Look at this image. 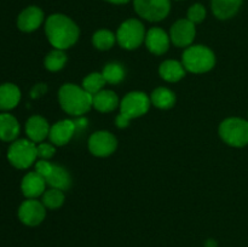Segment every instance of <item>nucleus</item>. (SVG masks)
I'll list each match as a JSON object with an SVG mask.
<instances>
[{
    "mask_svg": "<svg viewBox=\"0 0 248 247\" xmlns=\"http://www.w3.org/2000/svg\"><path fill=\"white\" fill-rule=\"evenodd\" d=\"M136 12L149 22H159L166 18L171 9L170 0H135Z\"/></svg>",
    "mask_w": 248,
    "mask_h": 247,
    "instance_id": "nucleus-8",
    "label": "nucleus"
},
{
    "mask_svg": "<svg viewBox=\"0 0 248 247\" xmlns=\"http://www.w3.org/2000/svg\"><path fill=\"white\" fill-rule=\"evenodd\" d=\"M36 150H38V156L43 160H48L55 155V147L50 143H40L36 147Z\"/></svg>",
    "mask_w": 248,
    "mask_h": 247,
    "instance_id": "nucleus-31",
    "label": "nucleus"
},
{
    "mask_svg": "<svg viewBox=\"0 0 248 247\" xmlns=\"http://www.w3.org/2000/svg\"><path fill=\"white\" fill-rule=\"evenodd\" d=\"M219 136L228 145L241 148L248 144V121L241 118H228L220 124Z\"/></svg>",
    "mask_w": 248,
    "mask_h": 247,
    "instance_id": "nucleus-5",
    "label": "nucleus"
},
{
    "mask_svg": "<svg viewBox=\"0 0 248 247\" xmlns=\"http://www.w3.org/2000/svg\"><path fill=\"white\" fill-rule=\"evenodd\" d=\"M50 125L40 115H34L28 119L26 124V133L29 139L34 143L43 142L50 135Z\"/></svg>",
    "mask_w": 248,
    "mask_h": 247,
    "instance_id": "nucleus-16",
    "label": "nucleus"
},
{
    "mask_svg": "<svg viewBox=\"0 0 248 247\" xmlns=\"http://www.w3.org/2000/svg\"><path fill=\"white\" fill-rule=\"evenodd\" d=\"M52 169L53 164L48 162L47 160L41 159L35 164V172H38V173L40 174L41 177H44L45 179L50 176V173L52 172Z\"/></svg>",
    "mask_w": 248,
    "mask_h": 247,
    "instance_id": "nucleus-30",
    "label": "nucleus"
},
{
    "mask_svg": "<svg viewBox=\"0 0 248 247\" xmlns=\"http://www.w3.org/2000/svg\"><path fill=\"white\" fill-rule=\"evenodd\" d=\"M206 247H217V242L212 239L207 240V242H206Z\"/></svg>",
    "mask_w": 248,
    "mask_h": 247,
    "instance_id": "nucleus-34",
    "label": "nucleus"
},
{
    "mask_svg": "<svg viewBox=\"0 0 248 247\" xmlns=\"http://www.w3.org/2000/svg\"><path fill=\"white\" fill-rule=\"evenodd\" d=\"M45 33L53 47L65 50L77 43L80 31L79 27L69 17L55 14L46 19Z\"/></svg>",
    "mask_w": 248,
    "mask_h": 247,
    "instance_id": "nucleus-1",
    "label": "nucleus"
},
{
    "mask_svg": "<svg viewBox=\"0 0 248 247\" xmlns=\"http://www.w3.org/2000/svg\"><path fill=\"white\" fill-rule=\"evenodd\" d=\"M206 9L201 4H194L193 6L189 7L188 10V19L193 22L194 24L200 23L205 19Z\"/></svg>",
    "mask_w": 248,
    "mask_h": 247,
    "instance_id": "nucleus-29",
    "label": "nucleus"
},
{
    "mask_svg": "<svg viewBox=\"0 0 248 247\" xmlns=\"http://www.w3.org/2000/svg\"><path fill=\"white\" fill-rule=\"evenodd\" d=\"M106 1L111 2V4H126V2H128L130 0H106Z\"/></svg>",
    "mask_w": 248,
    "mask_h": 247,
    "instance_id": "nucleus-33",
    "label": "nucleus"
},
{
    "mask_svg": "<svg viewBox=\"0 0 248 247\" xmlns=\"http://www.w3.org/2000/svg\"><path fill=\"white\" fill-rule=\"evenodd\" d=\"M119 45L126 50H135L145 40V31L142 22L131 18L121 23L116 33Z\"/></svg>",
    "mask_w": 248,
    "mask_h": 247,
    "instance_id": "nucleus-7",
    "label": "nucleus"
},
{
    "mask_svg": "<svg viewBox=\"0 0 248 247\" xmlns=\"http://www.w3.org/2000/svg\"><path fill=\"white\" fill-rule=\"evenodd\" d=\"M46 181L38 172H29L22 179V193L28 199H36L45 193Z\"/></svg>",
    "mask_w": 248,
    "mask_h": 247,
    "instance_id": "nucleus-15",
    "label": "nucleus"
},
{
    "mask_svg": "<svg viewBox=\"0 0 248 247\" xmlns=\"http://www.w3.org/2000/svg\"><path fill=\"white\" fill-rule=\"evenodd\" d=\"M116 36L108 29H101L92 36V44L98 50H109L115 44Z\"/></svg>",
    "mask_w": 248,
    "mask_h": 247,
    "instance_id": "nucleus-25",
    "label": "nucleus"
},
{
    "mask_svg": "<svg viewBox=\"0 0 248 247\" xmlns=\"http://www.w3.org/2000/svg\"><path fill=\"white\" fill-rule=\"evenodd\" d=\"M186 68L183 63L174 60H167L161 63L159 68L160 77L169 82H177L186 75Z\"/></svg>",
    "mask_w": 248,
    "mask_h": 247,
    "instance_id": "nucleus-17",
    "label": "nucleus"
},
{
    "mask_svg": "<svg viewBox=\"0 0 248 247\" xmlns=\"http://www.w3.org/2000/svg\"><path fill=\"white\" fill-rule=\"evenodd\" d=\"M106 79L103 77L102 73H91L82 80V89L90 94L94 96L103 90L106 85Z\"/></svg>",
    "mask_w": 248,
    "mask_h": 247,
    "instance_id": "nucleus-24",
    "label": "nucleus"
},
{
    "mask_svg": "<svg viewBox=\"0 0 248 247\" xmlns=\"http://www.w3.org/2000/svg\"><path fill=\"white\" fill-rule=\"evenodd\" d=\"M186 70L195 74L210 72L216 64V56L212 50L202 45L189 46L182 57Z\"/></svg>",
    "mask_w": 248,
    "mask_h": 247,
    "instance_id": "nucleus-4",
    "label": "nucleus"
},
{
    "mask_svg": "<svg viewBox=\"0 0 248 247\" xmlns=\"http://www.w3.org/2000/svg\"><path fill=\"white\" fill-rule=\"evenodd\" d=\"M150 102L156 108L170 109L176 103V96L171 90L166 89V87H157L153 91L152 96H150Z\"/></svg>",
    "mask_w": 248,
    "mask_h": 247,
    "instance_id": "nucleus-23",
    "label": "nucleus"
},
{
    "mask_svg": "<svg viewBox=\"0 0 248 247\" xmlns=\"http://www.w3.org/2000/svg\"><path fill=\"white\" fill-rule=\"evenodd\" d=\"M44 206L51 210H56V208H60L61 206L64 202V194L60 189L52 188L50 190H46L43 194V201Z\"/></svg>",
    "mask_w": 248,
    "mask_h": 247,
    "instance_id": "nucleus-28",
    "label": "nucleus"
},
{
    "mask_svg": "<svg viewBox=\"0 0 248 247\" xmlns=\"http://www.w3.org/2000/svg\"><path fill=\"white\" fill-rule=\"evenodd\" d=\"M242 0H212V11L219 19H228L237 14Z\"/></svg>",
    "mask_w": 248,
    "mask_h": 247,
    "instance_id": "nucleus-19",
    "label": "nucleus"
},
{
    "mask_svg": "<svg viewBox=\"0 0 248 247\" xmlns=\"http://www.w3.org/2000/svg\"><path fill=\"white\" fill-rule=\"evenodd\" d=\"M118 147V140L113 133L108 131H98L91 135L89 139V149L93 155L99 157L109 156Z\"/></svg>",
    "mask_w": 248,
    "mask_h": 247,
    "instance_id": "nucleus-9",
    "label": "nucleus"
},
{
    "mask_svg": "<svg viewBox=\"0 0 248 247\" xmlns=\"http://www.w3.org/2000/svg\"><path fill=\"white\" fill-rule=\"evenodd\" d=\"M58 101L65 113L74 116L84 115L93 107V96L74 84H64L61 87Z\"/></svg>",
    "mask_w": 248,
    "mask_h": 247,
    "instance_id": "nucleus-2",
    "label": "nucleus"
},
{
    "mask_svg": "<svg viewBox=\"0 0 248 247\" xmlns=\"http://www.w3.org/2000/svg\"><path fill=\"white\" fill-rule=\"evenodd\" d=\"M196 35L195 24L188 18L178 19L170 31V39L178 47H189Z\"/></svg>",
    "mask_w": 248,
    "mask_h": 247,
    "instance_id": "nucleus-11",
    "label": "nucleus"
},
{
    "mask_svg": "<svg viewBox=\"0 0 248 247\" xmlns=\"http://www.w3.org/2000/svg\"><path fill=\"white\" fill-rule=\"evenodd\" d=\"M102 75L109 84H119L125 77V69L119 63H108L104 67Z\"/></svg>",
    "mask_w": 248,
    "mask_h": 247,
    "instance_id": "nucleus-27",
    "label": "nucleus"
},
{
    "mask_svg": "<svg viewBox=\"0 0 248 247\" xmlns=\"http://www.w3.org/2000/svg\"><path fill=\"white\" fill-rule=\"evenodd\" d=\"M45 206L43 202L38 201L36 199H28L23 201L18 210V217L23 224L29 227L39 225L44 220L46 216Z\"/></svg>",
    "mask_w": 248,
    "mask_h": 247,
    "instance_id": "nucleus-10",
    "label": "nucleus"
},
{
    "mask_svg": "<svg viewBox=\"0 0 248 247\" xmlns=\"http://www.w3.org/2000/svg\"><path fill=\"white\" fill-rule=\"evenodd\" d=\"M75 130H77L75 121L65 119V120H61L51 126L48 137H50L52 144L61 147V145L67 144L72 139V137L75 133Z\"/></svg>",
    "mask_w": 248,
    "mask_h": 247,
    "instance_id": "nucleus-12",
    "label": "nucleus"
},
{
    "mask_svg": "<svg viewBox=\"0 0 248 247\" xmlns=\"http://www.w3.org/2000/svg\"><path fill=\"white\" fill-rule=\"evenodd\" d=\"M45 181L48 185H51L52 188L60 189L62 191L68 190L70 188V185H72L70 174L68 173V171L64 167L58 166V165H53L52 172H51L50 176Z\"/></svg>",
    "mask_w": 248,
    "mask_h": 247,
    "instance_id": "nucleus-22",
    "label": "nucleus"
},
{
    "mask_svg": "<svg viewBox=\"0 0 248 247\" xmlns=\"http://www.w3.org/2000/svg\"><path fill=\"white\" fill-rule=\"evenodd\" d=\"M170 35L161 28H152L145 34V46L154 55H164L170 47Z\"/></svg>",
    "mask_w": 248,
    "mask_h": 247,
    "instance_id": "nucleus-13",
    "label": "nucleus"
},
{
    "mask_svg": "<svg viewBox=\"0 0 248 247\" xmlns=\"http://www.w3.org/2000/svg\"><path fill=\"white\" fill-rule=\"evenodd\" d=\"M152 104L150 97L144 92L133 91L126 94L120 102V114L116 116V126L120 128L126 127L132 119L144 115Z\"/></svg>",
    "mask_w": 248,
    "mask_h": 247,
    "instance_id": "nucleus-3",
    "label": "nucleus"
},
{
    "mask_svg": "<svg viewBox=\"0 0 248 247\" xmlns=\"http://www.w3.org/2000/svg\"><path fill=\"white\" fill-rule=\"evenodd\" d=\"M19 133V124L11 114H0V139L12 142Z\"/></svg>",
    "mask_w": 248,
    "mask_h": 247,
    "instance_id": "nucleus-20",
    "label": "nucleus"
},
{
    "mask_svg": "<svg viewBox=\"0 0 248 247\" xmlns=\"http://www.w3.org/2000/svg\"><path fill=\"white\" fill-rule=\"evenodd\" d=\"M119 98L115 92L110 90H102L93 96V108L101 113H109L118 108Z\"/></svg>",
    "mask_w": 248,
    "mask_h": 247,
    "instance_id": "nucleus-21",
    "label": "nucleus"
},
{
    "mask_svg": "<svg viewBox=\"0 0 248 247\" xmlns=\"http://www.w3.org/2000/svg\"><path fill=\"white\" fill-rule=\"evenodd\" d=\"M45 92H46L45 84H39L36 85V86L33 89V91H31V97H33V98H36V97L41 96V94H44Z\"/></svg>",
    "mask_w": 248,
    "mask_h": 247,
    "instance_id": "nucleus-32",
    "label": "nucleus"
},
{
    "mask_svg": "<svg viewBox=\"0 0 248 247\" xmlns=\"http://www.w3.org/2000/svg\"><path fill=\"white\" fill-rule=\"evenodd\" d=\"M38 157L35 143L31 139L15 140L9 148L7 159L16 169H28Z\"/></svg>",
    "mask_w": 248,
    "mask_h": 247,
    "instance_id": "nucleus-6",
    "label": "nucleus"
},
{
    "mask_svg": "<svg viewBox=\"0 0 248 247\" xmlns=\"http://www.w3.org/2000/svg\"><path fill=\"white\" fill-rule=\"evenodd\" d=\"M21 91L14 84L0 85V110H10L18 104Z\"/></svg>",
    "mask_w": 248,
    "mask_h": 247,
    "instance_id": "nucleus-18",
    "label": "nucleus"
},
{
    "mask_svg": "<svg viewBox=\"0 0 248 247\" xmlns=\"http://www.w3.org/2000/svg\"><path fill=\"white\" fill-rule=\"evenodd\" d=\"M44 21V12L38 6H29L19 14L17 26L22 31H33L41 26Z\"/></svg>",
    "mask_w": 248,
    "mask_h": 247,
    "instance_id": "nucleus-14",
    "label": "nucleus"
},
{
    "mask_svg": "<svg viewBox=\"0 0 248 247\" xmlns=\"http://www.w3.org/2000/svg\"><path fill=\"white\" fill-rule=\"evenodd\" d=\"M65 62H67V56L63 50L55 48L45 57V68L50 72H58L64 67Z\"/></svg>",
    "mask_w": 248,
    "mask_h": 247,
    "instance_id": "nucleus-26",
    "label": "nucleus"
}]
</instances>
